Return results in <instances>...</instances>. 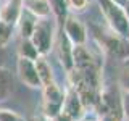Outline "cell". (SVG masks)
Returning a JSON list of instances; mask_svg holds the SVG:
<instances>
[{
  "mask_svg": "<svg viewBox=\"0 0 129 121\" xmlns=\"http://www.w3.org/2000/svg\"><path fill=\"white\" fill-rule=\"evenodd\" d=\"M94 34H95V40L99 44V47L102 48V52L107 56H110L113 60H118V62H124V60L129 58V40L113 32L110 27L107 31L102 29V27H95Z\"/></svg>",
  "mask_w": 129,
  "mask_h": 121,
  "instance_id": "1",
  "label": "cell"
},
{
  "mask_svg": "<svg viewBox=\"0 0 129 121\" xmlns=\"http://www.w3.org/2000/svg\"><path fill=\"white\" fill-rule=\"evenodd\" d=\"M99 8L102 11L105 21H107L108 27L119 34L121 37L127 39L129 37V15L126 8L116 0H97Z\"/></svg>",
  "mask_w": 129,
  "mask_h": 121,
  "instance_id": "2",
  "label": "cell"
},
{
  "mask_svg": "<svg viewBox=\"0 0 129 121\" xmlns=\"http://www.w3.org/2000/svg\"><path fill=\"white\" fill-rule=\"evenodd\" d=\"M55 37H56V29L55 23L50 21V18H37L36 26L31 34V42L37 48L39 55L47 56L53 50L55 45Z\"/></svg>",
  "mask_w": 129,
  "mask_h": 121,
  "instance_id": "3",
  "label": "cell"
},
{
  "mask_svg": "<svg viewBox=\"0 0 129 121\" xmlns=\"http://www.w3.org/2000/svg\"><path fill=\"white\" fill-rule=\"evenodd\" d=\"M64 100V89L56 84V81L42 87V113L50 118L56 116L61 111Z\"/></svg>",
  "mask_w": 129,
  "mask_h": 121,
  "instance_id": "4",
  "label": "cell"
},
{
  "mask_svg": "<svg viewBox=\"0 0 129 121\" xmlns=\"http://www.w3.org/2000/svg\"><path fill=\"white\" fill-rule=\"evenodd\" d=\"M64 21H63V32L70 42L73 45H84L87 44L89 34H87V27L76 15L73 13H66L64 16Z\"/></svg>",
  "mask_w": 129,
  "mask_h": 121,
  "instance_id": "5",
  "label": "cell"
},
{
  "mask_svg": "<svg viewBox=\"0 0 129 121\" xmlns=\"http://www.w3.org/2000/svg\"><path fill=\"white\" fill-rule=\"evenodd\" d=\"M61 111L64 115L70 116L73 121H81V119L86 118V115H87V110H86V107H84L81 97L78 95V92L70 86L64 89V100H63Z\"/></svg>",
  "mask_w": 129,
  "mask_h": 121,
  "instance_id": "6",
  "label": "cell"
},
{
  "mask_svg": "<svg viewBox=\"0 0 129 121\" xmlns=\"http://www.w3.org/2000/svg\"><path fill=\"white\" fill-rule=\"evenodd\" d=\"M16 73H18V78L24 86H27L31 89H42V84H40V79L37 76V70H36L34 60L18 56V62H16Z\"/></svg>",
  "mask_w": 129,
  "mask_h": 121,
  "instance_id": "7",
  "label": "cell"
},
{
  "mask_svg": "<svg viewBox=\"0 0 129 121\" xmlns=\"http://www.w3.org/2000/svg\"><path fill=\"white\" fill-rule=\"evenodd\" d=\"M55 45H56V56H58L61 66L64 71L73 70V44L70 39L64 36V32H58L55 37Z\"/></svg>",
  "mask_w": 129,
  "mask_h": 121,
  "instance_id": "8",
  "label": "cell"
},
{
  "mask_svg": "<svg viewBox=\"0 0 129 121\" xmlns=\"http://www.w3.org/2000/svg\"><path fill=\"white\" fill-rule=\"evenodd\" d=\"M23 0H5L0 3V21L15 26L23 13Z\"/></svg>",
  "mask_w": 129,
  "mask_h": 121,
  "instance_id": "9",
  "label": "cell"
},
{
  "mask_svg": "<svg viewBox=\"0 0 129 121\" xmlns=\"http://www.w3.org/2000/svg\"><path fill=\"white\" fill-rule=\"evenodd\" d=\"M23 7L36 18H50L53 15L48 0H23Z\"/></svg>",
  "mask_w": 129,
  "mask_h": 121,
  "instance_id": "10",
  "label": "cell"
},
{
  "mask_svg": "<svg viewBox=\"0 0 129 121\" xmlns=\"http://www.w3.org/2000/svg\"><path fill=\"white\" fill-rule=\"evenodd\" d=\"M36 63V70H37V76L40 79V84L44 86H47V84L53 82L55 81V74H53V70H52V65L48 63V60L45 58V56L39 55L37 58L34 60Z\"/></svg>",
  "mask_w": 129,
  "mask_h": 121,
  "instance_id": "11",
  "label": "cell"
},
{
  "mask_svg": "<svg viewBox=\"0 0 129 121\" xmlns=\"http://www.w3.org/2000/svg\"><path fill=\"white\" fill-rule=\"evenodd\" d=\"M36 21H37V18H36L32 13L26 10V8H23V13L19 16L18 19V26H19V32H21V39H29L31 34H32V29H34L36 26Z\"/></svg>",
  "mask_w": 129,
  "mask_h": 121,
  "instance_id": "12",
  "label": "cell"
},
{
  "mask_svg": "<svg viewBox=\"0 0 129 121\" xmlns=\"http://www.w3.org/2000/svg\"><path fill=\"white\" fill-rule=\"evenodd\" d=\"M13 90V76L7 68L0 66V102L5 100Z\"/></svg>",
  "mask_w": 129,
  "mask_h": 121,
  "instance_id": "13",
  "label": "cell"
},
{
  "mask_svg": "<svg viewBox=\"0 0 129 121\" xmlns=\"http://www.w3.org/2000/svg\"><path fill=\"white\" fill-rule=\"evenodd\" d=\"M18 56L29 58V60H36L39 56V52L34 47V44L31 42V39H21V42L18 45Z\"/></svg>",
  "mask_w": 129,
  "mask_h": 121,
  "instance_id": "14",
  "label": "cell"
},
{
  "mask_svg": "<svg viewBox=\"0 0 129 121\" xmlns=\"http://www.w3.org/2000/svg\"><path fill=\"white\" fill-rule=\"evenodd\" d=\"M13 37V26L0 21V48H5Z\"/></svg>",
  "mask_w": 129,
  "mask_h": 121,
  "instance_id": "15",
  "label": "cell"
},
{
  "mask_svg": "<svg viewBox=\"0 0 129 121\" xmlns=\"http://www.w3.org/2000/svg\"><path fill=\"white\" fill-rule=\"evenodd\" d=\"M123 111L121 110H100L97 121H123Z\"/></svg>",
  "mask_w": 129,
  "mask_h": 121,
  "instance_id": "16",
  "label": "cell"
},
{
  "mask_svg": "<svg viewBox=\"0 0 129 121\" xmlns=\"http://www.w3.org/2000/svg\"><path fill=\"white\" fill-rule=\"evenodd\" d=\"M0 121H26L23 115L10 108H0Z\"/></svg>",
  "mask_w": 129,
  "mask_h": 121,
  "instance_id": "17",
  "label": "cell"
},
{
  "mask_svg": "<svg viewBox=\"0 0 129 121\" xmlns=\"http://www.w3.org/2000/svg\"><path fill=\"white\" fill-rule=\"evenodd\" d=\"M89 5V0H66V7L68 10L71 11H76V13H79V11H84Z\"/></svg>",
  "mask_w": 129,
  "mask_h": 121,
  "instance_id": "18",
  "label": "cell"
},
{
  "mask_svg": "<svg viewBox=\"0 0 129 121\" xmlns=\"http://www.w3.org/2000/svg\"><path fill=\"white\" fill-rule=\"evenodd\" d=\"M118 86L123 90V94H129V68L123 70V73L118 78Z\"/></svg>",
  "mask_w": 129,
  "mask_h": 121,
  "instance_id": "19",
  "label": "cell"
},
{
  "mask_svg": "<svg viewBox=\"0 0 129 121\" xmlns=\"http://www.w3.org/2000/svg\"><path fill=\"white\" fill-rule=\"evenodd\" d=\"M121 110H123L124 119H129V94L121 95Z\"/></svg>",
  "mask_w": 129,
  "mask_h": 121,
  "instance_id": "20",
  "label": "cell"
},
{
  "mask_svg": "<svg viewBox=\"0 0 129 121\" xmlns=\"http://www.w3.org/2000/svg\"><path fill=\"white\" fill-rule=\"evenodd\" d=\"M31 121H53V119H52L50 116L44 115V113L40 111V113H37V115H34V116H32V118H31Z\"/></svg>",
  "mask_w": 129,
  "mask_h": 121,
  "instance_id": "21",
  "label": "cell"
},
{
  "mask_svg": "<svg viewBox=\"0 0 129 121\" xmlns=\"http://www.w3.org/2000/svg\"><path fill=\"white\" fill-rule=\"evenodd\" d=\"M126 11H127V15H129V0H126Z\"/></svg>",
  "mask_w": 129,
  "mask_h": 121,
  "instance_id": "22",
  "label": "cell"
},
{
  "mask_svg": "<svg viewBox=\"0 0 129 121\" xmlns=\"http://www.w3.org/2000/svg\"><path fill=\"white\" fill-rule=\"evenodd\" d=\"M81 121H92V119H81Z\"/></svg>",
  "mask_w": 129,
  "mask_h": 121,
  "instance_id": "23",
  "label": "cell"
},
{
  "mask_svg": "<svg viewBox=\"0 0 129 121\" xmlns=\"http://www.w3.org/2000/svg\"><path fill=\"white\" fill-rule=\"evenodd\" d=\"M0 50H2V48H0ZM0 66H2V63H0Z\"/></svg>",
  "mask_w": 129,
  "mask_h": 121,
  "instance_id": "24",
  "label": "cell"
},
{
  "mask_svg": "<svg viewBox=\"0 0 129 121\" xmlns=\"http://www.w3.org/2000/svg\"><path fill=\"white\" fill-rule=\"evenodd\" d=\"M127 40H129V37H127Z\"/></svg>",
  "mask_w": 129,
  "mask_h": 121,
  "instance_id": "25",
  "label": "cell"
},
{
  "mask_svg": "<svg viewBox=\"0 0 129 121\" xmlns=\"http://www.w3.org/2000/svg\"><path fill=\"white\" fill-rule=\"evenodd\" d=\"M126 121H129V119H126Z\"/></svg>",
  "mask_w": 129,
  "mask_h": 121,
  "instance_id": "26",
  "label": "cell"
}]
</instances>
